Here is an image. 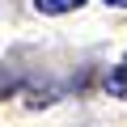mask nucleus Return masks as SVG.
Instances as JSON below:
<instances>
[{"label": "nucleus", "mask_w": 127, "mask_h": 127, "mask_svg": "<svg viewBox=\"0 0 127 127\" xmlns=\"http://www.w3.org/2000/svg\"><path fill=\"white\" fill-rule=\"evenodd\" d=\"M85 0H34V9L38 13H47V17H59V13H72V9H81Z\"/></svg>", "instance_id": "nucleus-1"}, {"label": "nucleus", "mask_w": 127, "mask_h": 127, "mask_svg": "<svg viewBox=\"0 0 127 127\" xmlns=\"http://www.w3.org/2000/svg\"><path fill=\"white\" fill-rule=\"evenodd\" d=\"M106 89H110L114 97H127V59L119 64V68H110V76H106Z\"/></svg>", "instance_id": "nucleus-2"}, {"label": "nucleus", "mask_w": 127, "mask_h": 127, "mask_svg": "<svg viewBox=\"0 0 127 127\" xmlns=\"http://www.w3.org/2000/svg\"><path fill=\"white\" fill-rule=\"evenodd\" d=\"M106 4H114V9H127V0H106Z\"/></svg>", "instance_id": "nucleus-3"}]
</instances>
